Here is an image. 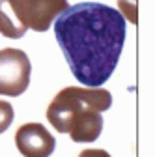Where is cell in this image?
I'll return each instance as SVG.
<instances>
[{"label":"cell","instance_id":"6da1fadb","mask_svg":"<svg viewBox=\"0 0 155 157\" xmlns=\"http://www.w3.org/2000/svg\"><path fill=\"white\" fill-rule=\"evenodd\" d=\"M54 36L73 77L84 86L105 84L125 43V19L99 2L67 6L54 19Z\"/></svg>","mask_w":155,"mask_h":157},{"label":"cell","instance_id":"7a4b0ae2","mask_svg":"<svg viewBox=\"0 0 155 157\" xmlns=\"http://www.w3.org/2000/svg\"><path fill=\"white\" fill-rule=\"evenodd\" d=\"M112 105V95L108 90L99 86H67L56 94L47 109V120L58 133H67L71 120L84 110L105 112Z\"/></svg>","mask_w":155,"mask_h":157},{"label":"cell","instance_id":"3957f363","mask_svg":"<svg viewBox=\"0 0 155 157\" xmlns=\"http://www.w3.org/2000/svg\"><path fill=\"white\" fill-rule=\"evenodd\" d=\"M32 66L21 49L0 51V95L17 97L30 84Z\"/></svg>","mask_w":155,"mask_h":157},{"label":"cell","instance_id":"277c9868","mask_svg":"<svg viewBox=\"0 0 155 157\" xmlns=\"http://www.w3.org/2000/svg\"><path fill=\"white\" fill-rule=\"evenodd\" d=\"M15 10L26 28L45 32L51 28L54 19L67 10V0H13Z\"/></svg>","mask_w":155,"mask_h":157},{"label":"cell","instance_id":"5b68a950","mask_svg":"<svg viewBox=\"0 0 155 157\" xmlns=\"http://www.w3.org/2000/svg\"><path fill=\"white\" fill-rule=\"evenodd\" d=\"M15 144L25 157H49L56 140L41 124H25L15 133Z\"/></svg>","mask_w":155,"mask_h":157},{"label":"cell","instance_id":"8992f818","mask_svg":"<svg viewBox=\"0 0 155 157\" xmlns=\"http://www.w3.org/2000/svg\"><path fill=\"white\" fill-rule=\"evenodd\" d=\"M103 131V116L99 110H84L77 114L69 124V136L75 142H93Z\"/></svg>","mask_w":155,"mask_h":157},{"label":"cell","instance_id":"52a82bcc","mask_svg":"<svg viewBox=\"0 0 155 157\" xmlns=\"http://www.w3.org/2000/svg\"><path fill=\"white\" fill-rule=\"evenodd\" d=\"M26 25L21 21L13 0H0V34L11 37V39H19L26 34Z\"/></svg>","mask_w":155,"mask_h":157},{"label":"cell","instance_id":"ba28073f","mask_svg":"<svg viewBox=\"0 0 155 157\" xmlns=\"http://www.w3.org/2000/svg\"><path fill=\"white\" fill-rule=\"evenodd\" d=\"M13 122V107L8 101L0 99V133H4Z\"/></svg>","mask_w":155,"mask_h":157},{"label":"cell","instance_id":"9c48e42d","mask_svg":"<svg viewBox=\"0 0 155 157\" xmlns=\"http://www.w3.org/2000/svg\"><path fill=\"white\" fill-rule=\"evenodd\" d=\"M118 6L123 11V19L131 23H137V0H118Z\"/></svg>","mask_w":155,"mask_h":157},{"label":"cell","instance_id":"30bf717a","mask_svg":"<svg viewBox=\"0 0 155 157\" xmlns=\"http://www.w3.org/2000/svg\"><path fill=\"white\" fill-rule=\"evenodd\" d=\"M79 157H110V153L105 150H84Z\"/></svg>","mask_w":155,"mask_h":157}]
</instances>
